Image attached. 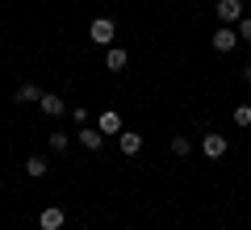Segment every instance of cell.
<instances>
[{
  "label": "cell",
  "mask_w": 251,
  "mask_h": 230,
  "mask_svg": "<svg viewBox=\"0 0 251 230\" xmlns=\"http://www.w3.org/2000/svg\"><path fill=\"white\" fill-rule=\"evenodd\" d=\"M88 38L97 46H113V38H117V26H113V17H97L88 26Z\"/></svg>",
  "instance_id": "1"
},
{
  "label": "cell",
  "mask_w": 251,
  "mask_h": 230,
  "mask_svg": "<svg viewBox=\"0 0 251 230\" xmlns=\"http://www.w3.org/2000/svg\"><path fill=\"white\" fill-rule=\"evenodd\" d=\"M209 46H214L218 54H230L234 46H239V29H230V26H218L214 34H209Z\"/></svg>",
  "instance_id": "2"
},
{
  "label": "cell",
  "mask_w": 251,
  "mask_h": 230,
  "mask_svg": "<svg viewBox=\"0 0 251 230\" xmlns=\"http://www.w3.org/2000/svg\"><path fill=\"white\" fill-rule=\"evenodd\" d=\"M201 151H205V159H222L226 151H230V142H226V134H214V130H209L205 138H201Z\"/></svg>",
  "instance_id": "3"
},
{
  "label": "cell",
  "mask_w": 251,
  "mask_h": 230,
  "mask_svg": "<svg viewBox=\"0 0 251 230\" xmlns=\"http://www.w3.org/2000/svg\"><path fill=\"white\" fill-rule=\"evenodd\" d=\"M214 13H218V21H222V26H230V21H243V0H218Z\"/></svg>",
  "instance_id": "4"
},
{
  "label": "cell",
  "mask_w": 251,
  "mask_h": 230,
  "mask_svg": "<svg viewBox=\"0 0 251 230\" xmlns=\"http://www.w3.org/2000/svg\"><path fill=\"white\" fill-rule=\"evenodd\" d=\"M63 222H67V213H63L59 205H46V209L38 213V230H63Z\"/></svg>",
  "instance_id": "5"
},
{
  "label": "cell",
  "mask_w": 251,
  "mask_h": 230,
  "mask_svg": "<svg viewBox=\"0 0 251 230\" xmlns=\"http://www.w3.org/2000/svg\"><path fill=\"white\" fill-rule=\"evenodd\" d=\"M38 105H42L46 117H63V113H67V101H63L59 92H42V97H38Z\"/></svg>",
  "instance_id": "6"
},
{
  "label": "cell",
  "mask_w": 251,
  "mask_h": 230,
  "mask_svg": "<svg viewBox=\"0 0 251 230\" xmlns=\"http://www.w3.org/2000/svg\"><path fill=\"white\" fill-rule=\"evenodd\" d=\"M75 138H80L84 151H100V147H105V134H100L97 126H80V134H75Z\"/></svg>",
  "instance_id": "7"
},
{
  "label": "cell",
  "mask_w": 251,
  "mask_h": 230,
  "mask_svg": "<svg viewBox=\"0 0 251 230\" xmlns=\"http://www.w3.org/2000/svg\"><path fill=\"white\" fill-rule=\"evenodd\" d=\"M97 130L100 134H122V113H117V109H105V113L97 117Z\"/></svg>",
  "instance_id": "8"
},
{
  "label": "cell",
  "mask_w": 251,
  "mask_h": 230,
  "mask_svg": "<svg viewBox=\"0 0 251 230\" xmlns=\"http://www.w3.org/2000/svg\"><path fill=\"white\" fill-rule=\"evenodd\" d=\"M126 63H130V54L122 46H105V67L109 71H126Z\"/></svg>",
  "instance_id": "9"
},
{
  "label": "cell",
  "mask_w": 251,
  "mask_h": 230,
  "mask_svg": "<svg viewBox=\"0 0 251 230\" xmlns=\"http://www.w3.org/2000/svg\"><path fill=\"white\" fill-rule=\"evenodd\" d=\"M117 147H122V155H138V151H143V134H130V130H122Z\"/></svg>",
  "instance_id": "10"
},
{
  "label": "cell",
  "mask_w": 251,
  "mask_h": 230,
  "mask_svg": "<svg viewBox=\"0 0 251 230\" xmlns=\"http://www.w3.org/2000/svg\"><path fill=\"white\" fill-rule=\"evenodd\" d=\"M25 176L29 180H42L46 176V159H42V155H29V159H25Z\"/></svg>",
  "instance_id": "11"
},
{
  "label": "cell",
  "mask_w": 251,
  "mask_h": 230,
  "mask_svg": "<svg viewBox=\"0 0 251 230\" xmlns=\"http://www.w3.org/2000/svg\"><path fill=\"white\" fill-rule=\"evenodd\" d=\"M38 97H42L38 84H21V88H17V105H29V101H38Z\"/></svg>",
  "instance_id": "12"
},
{
  "label": "cell",
  "mask_w": 251,
  "mask_h": 230,
  "mask_svg": "<svg viewBox=\"0 0 251 230\" xmlns=\"http://www.w3.org/2000/svg\"><path fill=\"white\" fill-rule=\"evenodd\" d=\"M230 117H234V126H239V130H247V126H251V105H239Z\"/></svg>",
  "instance_id": "13"
},
{
  "label": "cell",
  "mask_w": 251,
  "mask_h": 230,
  "mask_svg": "<svg viewBox=\"0 0 251 230\" xmlns=\"http://www.w3.org/2000/svg\"><path fill=\"white\" fill-rule=\"evenodd\" d=\"M188 151H193V142H188V138H180V134H176V138H172V155H176V159H184Z\"/></svg>",
  "instance_id": "14"
},
{
  "label": "cell",
  "mask_w": 251,
  "mask_h": 230,
  "mask_svg": "<svg viewBox=\"0 0 251 230\" xmlns=\"http://www.w3.org/2000/svg\"><path fill=\"white\" fill-rule=\"evenodd\" d=\"M67 147H72V138H67L63 130H54L50 134V151H67Z\"/></svg>",
  "instance_id": "15"
},
{
  "label": "cell",
  "mask_w": 251,
  "mask_h": 230,
  "mask_svg": "<svg viewBox=\"0 0 251 230\" xmlns=\"http://www.w3.org/2000/svg\"><path fill=\"white\" fill-rule=\"evenodd\" d=\"M72 117H75V126H88V117H92V113H88V109H80V105H75V109H72Z\"/></svg>",
  "instance_id": "16"
},
{
  "label": "cell",
  "mask_w": 251,
  "mask_h": 230,
  "mask_svg": "<svg viewBox=\"0 0 251 230\" xmlns=\"http://www.w3.org/2000/svg\"><path fill=\"white\" fill-rule=\"evenodd\" d=\"M239 38H243V42H251V17L239 21Z\"/></svg>",
  "instance_id": "17"
},
{
  "label": "cell",
  "mask_w": 251,
  "mask_h": 230,
  "mask_svg": "<svg viewBox=\"0 0 251 230\" xmlns=\"http://www.w3.org/2000/svg\"><path fill=\"white\" fill-rule=\"evenodd\" d=\"M243 80H247V84H251V63H247V67H243Z\"/></svg>",
  "instance_id": "18"
}]
</instances>
